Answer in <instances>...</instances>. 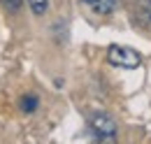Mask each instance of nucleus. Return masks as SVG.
<instances>
[{"label": "nucleus", "mask_w": 151, "mask_h": 144, "mask_svg": "<svg viewBox=\"0 0 151 144\" xmlns=\"http://www.w3.org/2000/svg\"><path fill=\"white\" fill-rule=\"evenodd\" d=\"M88 128L100 144H116V121L109 114L98 112L88 119Z\"/></svg>", "instance_id": "1"}, {"label": "nucleus", "mask_w": 151, "mask_h": 144, "mask_svg": "<svg viewBox=\"0 0 151 144\" xmlns=\"http://www.w3.org/2000/svg\"><path fill=\"white\" fill-rule=\"evenodd\" d=\"M107 63L114 65V68H123V70H135L139 68L142 63V56L137 54L130 47H119V44H112L109 51H107Z\"/></svg>", "instance_id": "2"}, {"label": "nucleus", "mask_w": 151, "mask_h": 144, "mask_svg": "<svg viewBox=\"0 0 151 144\" xmlns=\"http://www.w3.org/2000/svg\"><path fill=\"white\" fill-rule=\"evenodd\" d=\"M81 5H86L95 14H112L116 9V0H81Z\"/></svg>", "instance_id": "3"}, {"label": "nucleus", "mask_w": 151, "mask_h": 144, "mask_svg": "<svg viewBox=\"0 0 151 144\" xmlns=\"http://www.w3.org/2000/svg\"><path fill=\"white\" fill-rule=\"evenodd\" d=\"M37 105H40L37 95H23V98H21V109H23V112H28V114H30V112H35Z\"/></svg>", "instance_id": "4"}, {"label": "nucleus", "mask_w": 151, "mask_h": 144, "mask_svg": "<svg viewBox=\"0 0 151 144\" xmlns=\"http://www.w3.org/2000/svg\"><path fill=\"white\" fill-rule=\"evenodd\" d=\"M28 5H30V9L35 14H44L49 9V0H28Z\"/></svg>", "instance_id": "5"}, {"label": "nucleus", "mask_w": 151, "mask_h": 144, "mask_svg": "<svg viewBox=\"0 0 151 144\" xmlns=\"http://www.w3.org/2000/svg\"><path fill=\"white\" fill-rule=\"evenodd\" d=\"M139 9H142L139 14L144 17V21L151 26V0H139Z\"/></svg>", "instance_id": "6"}, {"label": "nucleus", "mask_w": 151, "mask_h": 144, "mask_svg": "<svg viewBox=\"0 0 151 144\" xmlns=\"http://www.w3.org/2000/svg\"><path fill=\"white\" fill-rule=\"evenodd\" d=\"M5 2V7H9V9H19V5H21V0H2Z\"/></svg>", "instance_id": "7"}]
</instances>
